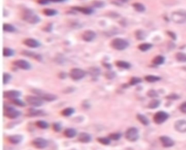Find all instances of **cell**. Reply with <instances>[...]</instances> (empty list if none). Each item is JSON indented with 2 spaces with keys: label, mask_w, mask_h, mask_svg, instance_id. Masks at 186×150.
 <instances>
[{
  "label": "cell",
  "mask_w": 186,
  "mask_h": 150,
  "mask_svg": "<svg viewBox=\"0 0 186 150\" xmlns=\"http://www.w3.org/2000/svg\"><path fill=\"white\" fill-rule=\"evenodd\" d=\"M22 18L25 21L31 23V24H36L41 21L40 18L37 15H36L32 10H28V9L23 10Z\"/></svg>",
  "instance_id": "6da1fadb"
},
{
  "label": "cell",
  "mask_w": 186,
  "mask_h": 150,
  "mask_svg": "<svg viewBox=\"0 0 186 150\" xmlns=\"http://www.w3.org/2000/svg\"><path fill=\"white\" fill-rule=\"evenodd\" d=\"M111 45L113 49L117 50H124L129 47L130 43L127 40L124 39L116 38V39H113V41L111 43Z\"/></svg>",
  "instance_id": "7a4b0ae2"
},
{
  "label": "cell",
  "mask_w": 186,
  "mask_h": 150,
  "mask_svg": "<svg viewBox=\"0 0 186 150\" xmlns=\"http://www.w3.org/2000/svg\"><path fill=\"white\" fill-rule=\"evenodd\" d=\"M32 92L37 96L40 97L41 98L47 101H54L58 98L55 95L50 93L48 92H45L42 90H39V89H33Z\"/></svg>",
  "instance_id": "3957f363"
},
{
  "label": "cell",
  "mask_w": 186,
  "mask_h": 150,
  "mask_svg": "<svg viewBox=\"0 0 186 150\" xmlns=\"http://www.w3.org/2000/svg\"><path fill=\"white\" fill-rule=\"evenodd\" d=\"M139 131H138V129L134 127L127 129L126 133H125V138L129 141H137L139 139Z\"/></svg>",
  "instance_id": "277c9868"
},
{
  "label": "cell",
  "mask_w": 186,
  "mask_h": 150,
  "mask_svg": "<svg viewBox=\"0 0 186 150\" xmlns=\"http://www.w3.org/2000/svg\"><path fill=\"white\" fill-rule=\"evenodd\" d=\"M171 20L176 23H183L186 22V12L184 10H178L171 13Z\"/></svg>",
  "instance_id": "5b68a950"
},
{
  "label": "cell",
  "mask_w": 186,
  "mask_h": 150,
  "mask_svg": "<svg viewBox=\"0 0 186 150\" xmlns=\"http://www.w3.org/2000/svg\"><path fill=\"white\" fill-rule=\"evenodd\" d=\"M26 101L28 104L33 106L39 107L44 104V100L39 96H27L26 97Z\"/></svg>",
  "instance_id": "8992f818"
},
{
  "label": "cell",
  "mask_w": 186,
  "mask_h": 150,
  "mask_svg": "<svg viewBox=\"0 0 186 150\" xmlns=\"http://www.w3.org/2000/svg\"><path fill=\"white\" fill-rule=\"evenodd\" d=\"M69 74L72 80H75V81H78V80H81V79L85 77L86 72L81 69L74 68V69H71Z\"/></svg>",
  "instance_id": "52a82bcc"
},
{
  "label": "cell",
  "mask_w": 186,
  "mask_h": 150,
  "mask_svg": "<svg viewBox=\"0 0 186 150\" xmlns=\"http://www.w3.org/2000/svg\"><path fill=\"white\" fill-rule=\"evenodd\" d=\"M21 112L15 110V108L12 107V106L7 107L5 110V115L10 119H15V118L18 117L21 115Z\"/></svg>",
  "instance_id": "ba28073f"
},
{
  "label": "cell",
  "mask_w": 186,
  "mask_h": 150,
  "mask_svg": "<svg viewBox=\"0 0 186 150\" xmlns=\"http://www.w3.org/2000/svg\"><path fill=\"white\" fill-rule=\"evenodd\" d=\"M31 144L35 148L42 149L48 146V141L43 138H36L32 141Z\"/></svg>",
  "instance_id": "9c48e42d"
},
{
  "label": "cell",
  "mask_w": 186,
  "mask_h": 150,
  "mask_svg": "<svg viewBox=\"0 0 186 150\" xmlns=\"http://www.w3.org/2000/svg\"><path fill=\"white\" fill-rule=\"evenodd\" d=\"M169 117V114L164 112H158L156 113L154 117V120L156 124H162L165 122Z\"/></svg>",
  "instance_id": "30bf717a"
},
{
  "label": "cell",
  "mask_w": 186,
  "mask_h": 150,
  "mask_svg": "<svg viewBox=\"0 0 186 150\" xmlns=\"http://www.w3.org/2000/svg\"><path fill=\"white\" fill-rule=\"evenodd\" d=\"M13 64L16 66L20 69H24V70H28L31 68V66L29 63L26 60H17L13 62Z\"/></svg>",
  "instance_id": "8fae6325"
},
{
  "label": "cell",
  "mask_w": 186,
  "mask_h": 150,
  "mask_svg": "<svg viewBox=\"0 0 186 150\" xmlns=\"http://www.w3.org/2000/svg\"><path fill=\"white\" fill-rule=\"evenodd\" d=\"M21 96V93L18 90H8L5 91L3 93L4 98H9V99L14 100L15 98H18Z\"/></svg>",
  "instance_id": "7c38bea8"
},
{
  "label": "cell",
  "mask_w": 186,
  "mask_h": 150,
  "mask_svg": "<svg viewBox=\"0 0 186 150\" xmlns=\"http://www.w3.org/2000/svg\"><path fill=\"white\" fill-rule=\"evenodd\" d=\"M160 141L162 142L163 147H166V148H169V147H173L175 145V142L171 138H169V136H166V135H162L159 138Z\"/></svg>",
  "instance_id": "4fadbf2b"
},
{
  "label": "cell",
  "mask_w": 186,
  "mask_h": 150,
  "mask_svg": "<svg viewBox=\"0 0 186 150\" xmlns=\"http://www.w3.org/2000/svg\"><path fill=\"white\" fill-rule=\"evenodd\" d=\"M175 128L180 133H186V120L180 119L175 123Z\"/></svg>",
  "instance_id": "5bb4252c"
},
{
  "label": "cell",
  "mask_w": 186,
  "mask_h": 150,
  "mask_svg": "<svg viewBox=\"0 0 186 150\" xmlns=\"http://www.w3.org/2000/svg\"><path fill=\"white\" fill-rule=\"evenodd\" d=\"M96 34L95 31H91V30H87L85 31L82 35V39L85 42H91L95 38Z\"/></svg>",
  "instance_id": "9a60e30c"
},
{
  "label": "cell",
  "mask_w": 186,
  "mask_h": 150,
  "mask_svg": "<svg viewBox=\"0 0 186 150\" xmlns=\"http://www.w3.org/2000/svg\"><path fill=\"white\" fill-rule=\"evenodd\" d=\"M23 44H26L28 47H31V48H36V47H39L40 46V43L36 39H32V38L25 39L23 41Z\"/></svg>",
  "instance_id": "2e32d148"
},
{
  "label": "cell",
  "mask_w": 186,
  "mask_h": 150,
  "mask_svg": "<svg viewBox=\"0 0 186 150\" xmlns=\"http://www.w3.org/2000/svg\"><path fill=\"white\" fill-rule=\"evenodd\" d=\"M78 140L80 142H81V143L87 144V143H89L92 141V137L87 133L82 132L80 133L79 136H78Z\"/></svg>",
  "instance_id": "e0dca14e"
},
{
  "label": "cell",
  "mask_w": 186,
  "mask_h": 150,
  "mask_svg": "<svg viewBox=\"0 0 186 150\" xmlns=\"http://www.w3.org/2000/svg\"><path fill=\"white\" fill-rule=\"evenodd\" d=\"M23 139V136L21 135H10L7 138V140L10 143L13 144H20Z\"/></svg>",
  "instance_id": "ac0fdd59"
},
{
  "label": "cell",
  "mask_w": 186,
  "mask_h": 150,
  "mask_svg": "<svg viewBox=\"0 0 186 150\" xmlns=\"http://www.w3.org/2000/svg\"><path fill=\"white\" fill-rule=\"evenodd\" d=\"M73 10L75 11L80 12V13H82L85 15H90L92 13H93V10L90 7H72Z\"/></svg>",
  "instance_id": "d6986e66"
},
{
  "label": "cell",
  "mask_w": 186,
  "mask_h": 150,
  "mask_svg": "<svg viewBox=\"0 0 186 150\" xmlns=\"http://www.w3.org/2000/svg\"><path fill=\"white\" fill-rule=\"evenodd\" d=\"M76 134H77V132L73 128H67L64 131V135L66 137L69 138V139H72V138L75 137Z\"/></svg>",
  "instance_id": "ffe728a7"
},
{
  "label": "cell",
  "mask_w": 186,
  "mask_h": 150,
  "mask_svg": "<svg viewBox=\"0 0 186 150\" xmlns=\"http://www.w3.org/2000/svg\"><path fill=\"white\" fill-rule=\"evenodd\" d=\"M43 114H44V112L42 110H34V109L28 110V115L29 117H39Z\"/></svg>",
  "instance_id": "44dd1931"
},
{
  "label": "cell",
  "mask_w": 186,
  "mask_h": 150,
  "mask_svg": "<svg viewBox=\"0 0 186 150\" xmlns=\"http://www.w3.org/2000/svg\"><path fill=\"white\" fill-rule=\"evenodd\" d=\"M89 74H90L91 77H97L101 74V69L95 66L90 67L89 69Z\"/></svg>",
  "instance_id": "7402d4cb"
},
{
  "label": "cell",
  "mask_w": 186,
  "mask_h": 150,
  "mask_svg": "<svg viewBox=\"0 0 186 150\" xmlns=\"http://www.w3.org/2000/svg\"><path fill=\"white\" fill-rule=\"evenodd\" d=\"M116 65L119 68H123V69H128L131 67V64L129 62L124 61V60H117L116 62Z\"/></svg>",
  "instance_id": "603a6c76"
},
{
  "label": "cell",
  "mask_w": 186,
  "mask_h": 150,
  "mask_svg": "<svg viewBox=\"0 0 186 150\" xmlns=\"http://www.w3.org/2000/svg\"><path fill=\"white\" fill-rule=\"evenodd\" d=\"M137 118H138V120H139L142 125H149V119L146 117V116L143 115V114H137Z\"/></svg>",
  "instance_id": "cb8c5ba5"
},
{
  "label": "cell",
  "mask_w": 186,
  "mask_h": 150,
  "mask_svg": "<svg viewBox=\"0 0 186 150\" xmlns=\"http://www.w3.org/2000/svg\"><path fill=\"white\" fill-rule=\"evenodd\" d=\"M146 33L142 30H138L135 31V37L138 40H143L146 38Z\"/></svg>",
  "instance_id": "d4e9b609"
},
{
  "label": "cell",
  "mask_w": 186,
  "mask_h": 150,
  "mask_svg": "<svg viewBox=\"0 0 186 150\" xmlns=\"http://www.w3.org/2000/svg\"><path fill=\"white\" fill-rule=\"evenodd\" d=\"M22 55H24V56H29V57H34V58L37 59L38 60H42V56H39V55H37V54L34 53V52H31V51H23Z\"/></svg>",
  "instance_id": "484cf974"
},
{
  "label": "cell",
  "mask_w": 186,
  "mask_h": 150,
  "mask_svg": "<svg viewBox=\"0 0 186 150\" xmlns=\"http://www.w3.org/2000/svg\"><path fill=\"white\" fill-rule=\"evenodd\" d=\"M132 7L136 11L140 12V13H142V12H144L146 10V7L144 6V5H142V3H140V2L134 3L132 5Z\"/></svg>",
  "instance_id": "4316f807"
},
{
  "label": "cell",
  "mask_w": 186,
  "mask_h": 150,
  "mask_svg": "<svg viewBox=\"0 0 186 150\" xmlns=\"http://www.w3.org/2000/svg\"><path fill=\"white\" fill-rule=\"evenodd\" d=\"M43 13H44V15H47V16H54V15H56L58 13V12L56 10H55V9L47 8L44 9L43 10Z\"/></svg>",
  "instance_id": "83f0119b"
},
{
  "label": "cell",
  "mask_w": 186,
  "mask_h": 150,
  "mask_svg": "<svg viewBox=\"0 0 186 150\" xmlns=\"http://www.w3.org/2000/svg\"><path fill=\"white\" fill-rule=\"evenodd\" d=\"M152 44H150V43H142V44H140L138 46V49L142 51V52H146V51L148 50L152 47Z\"/></svg>",
  "instance_id": "f1b7e54d"
},
{
  "label": "cell",
  "mask_w": 186,
  "mask_h": 150,
  "mask_svg": "<svg viewBox=\"0 0 186 150\" xmlns=\"http://www.w3.org/2000/svg\"><path fill=\"white\" fill-rule=\"evenodd\" d=\"M164 60H165L164 57H163L162 56H157L154 58L153 63H154V64H155V65H161V64H163Z\"/></svg>",
  "instance_id": "f546056e"
},
{
  "label": "cell",
  "mask_w": 186,
  "mask_h": 150,
  "mask_svg": "<svg viewBox=\"0 0 186 150\" xmlns=\"http://www.w3.org/2000/svg\"><path fill=\"white\" fill-rule=\"evenodd\" d=\"M73 113H74V110H73V108L68 107L65 109V110H63V111H62L61 114L62 115L65 116V117H69L71 114H73Z\"/></svg>",
  "instance_id": "4dcf8cb0"
},
{
  "label": "cell",
  "mask_w": 186,
  "mask_h": 150,
  "mask_svg": "<svg viewBox=\"0 0 186 150\" xmlns=\"http://www.w3.org/2000/svg\"><path fill=\"white\" fill-rule=\"evenodd\" d=\"M97 141L99 142V143H101V144H103V145L108 146L111 144V139L109 138H106V137H100L97 138Z\"/></svg>",
  "instance_id": "1f68e13d"
},
{
  "label": "cell",
  "mask_w": 186,
  "mask_h": 150,
  "mask_svg": "<svg viewBox=\"0 0 186 150\" xmlns=\"http://www.w3.org/2000/svg\"><path fill=\"white\" fill-rule=\"evenodd\" d=\"M145 80L148 82H155L160 80L161 78L159 77L154 76V75H148V76L145 77Z\"/></svg>",
  "instance_id": "d6a6232c"
},
{
  "label": "cell",
  "mask_w": 186,
  "mask_h": 150,
  "mask_svg": "<svg viewBox=\"0 0 186 150\" xmlns=\"http://www.w3.org/2000/svg\"><path fill=\"white\" fill-rule=\"evenodd\" d=\"M160 105V101L158 99H153L152 101H150V103L148 104V107L150 109H156V108L159 107Z\"/></svg>",
  "instance_id": "836d02e7"
},
{
  "label": "cell",
  "mask_w": 186,
  "mask_h": 150,
  "mask_svg": "<svg viewBox=\"0 0 186 150\" xmlns=\"http://www.w3.org/2000/svg\"><path fill=\"white\" fill-rule=\"evenodd\" d=\"M3 30L7 32H14V31H15L16 29L13 25L5 23V24H3Z\"/></svg>",
  "instance_id": "e575fe53"
},
{
  "label": "cell",
  "mask_w": 186,
  "mask_h": 150,
  "mask_svg": "<svg viewBox=\"0 0 186 150\" xmlns=\"http://www.w3.org/2000/svg\"><path fill=\"white\" fill-rule=\"evenodd\" d=\"M36 125L37 126V127H39V128H42V129H47L49 127L48 123L44 120L37 121V122H36Z\"/></svg>",
  "instance_id": "d590c367"
},
{
  "label": "cell",
  "mask_w": 186,
  "mask_h": 150,
  "mask_svg": "<svg viewBox=\"0 0 186 150\" xmlns=\"http://www.w3.org/2000/svg\"><path fill=\"white\" fill-rule=\"evenodd\" d=\"M14 50L10 48H6L5 47L3 49V56L5 57H10V56H13L14 55Z\"/></svg>",
  "instance_id": "8d00e7d4"
},
{
  "label": "cell",
  "mask_w": 186,
  "mask_h": 150,
  "mask_svg": "<svg viewBox=\"0 0 186 150\" xmlns=\"http://www.w3.org/2000/svg\"><path fill=\"white\" fill-rule=\"evenodd\" d=\"M109 138L111 140L118 141L121 138V134L120 133H111L109 135Z\"/></svg>",
  "instance_id": "74e56055"
},
{
  "label": "cell",
  "mask_w": 186,
  "mask_h": 150,
  "mask_svg": "<svg viewBox=\"0 0 186 150\" xmlns=\"http://www.w3.org/2000/svg\"><path fill=\"white\" fill-rule=\"evenodd\" d=\"M177 60L180 62H186V54L183 52H178L176 55Z\"/></svg>",
  "instance_id": "f35d334b"
},
{
  "label": "cell",
  "mask_w": 186,
  "mask_h": 150,
  "mask_svg": "<svg viewBox=\"0 0 186 150\" xmlns=\"http://www.w3.org/2000/svg\"><path fill=\"white\" fill-rule=\"evenodd\" d=\"M141 82H142V80L139 77H132L131 80H130V85H135L137 84L140 83Z\"/></svg>",
  "instance_id": "ab89813d"
},
{
  "label": "cell",
  "mask_w": 186,
  "mask_h": 150,
  "mask_svg": "<svg viewBox=\"0 0 186 150\" xmlns=\"http://www.w3.org/2000/svg\"><path fill=\"white\" fill-rule=\"evenodd\" d=\"M92 5L95 7H97V8H101V7H103L105 6V3L103 1H94L92 2Z\"/></svg>",
  "instance_id": "60d3db41"
},
{
  "label": "cell",
  "mask_w": 186,
  "mask_h": 150,
  "mask_svg": "<svg viewBox=\"0 0 186 150\" xmlns=\"http://www.w3.org/2000/svg\"><path fill=\"white\" fill-rule=\"evenodd\" d=\"M105 76L108 80H112L116 77V73L113 71H109L105 73Z\"/></svg>",
  "instance_id": "b9f144b4"
},
{
  "label": "cell",
  "mask_w": 186,
  "mask_h": 150,
  "mask_svg": "<svg viewBox=\"0 0 186 150\" xmlns=\"http://www.w3.org/2000/svg\"><path fill=\"white\" fill-rule=\"evenodd\" d=\"M12 101H13V103L14 104L17 105V106H26V104H25L24 102L21 101V100H20L19 98H15V99H14V100H12Z\"/></svg>",
  "instance_id": "7bdbcfd3"
},
{
  "label": "cell",
  "mask_w": 186,
  "mask_h": 150,
  "mask_svg": "<svg viewBox=\"0 0 186 150\" xmlns=\"http://www.w3.org/2000/svg\"><path fill=\"white\" fill-rule=\"evenodd\" d=\"M12 78L11 75L8 73H4L3 74V83L7 84L8 83L9 81L10 80V79Z\"/></svg>",
  "instance_id": "ee69618b"
},
{
  "label": "cell",
  "mask_w": 186,
  "mask_h": 150,
  "mask_svg": "<svg viewBox=\"0 0 186 150\" xmlns=\"http://www.w3.org/2000/svg\"><path fill=\"white\" fill-rule=\"evenodd\" d=\"M52 127H53V130L55 132H60L62 129L61 125H60V123H59V122H55V123H54L53 125H52Z\"/></svg>",
  "instance_id": "f6af8a7d"
},
{
  "label": "cell",
  "mask_w": 186,
  "mask_h": 150,
  "mask_svg": "<svg viewBox=\"0 0 186 150\" xmlns=\"http://www.w3.org/2000/svg\"><path fill=\"white\" fill-rule=\"evenodd\" d=\"M148 96L149 97H151V98H157L159 95H158V93H157V92L156 91V90H151L148 92Z\"/></svg>",
  "instance_id": "bcb514c9"
},
{
  "label": "cell",
  "mask_w": 186,
  "mask_h": 150,
  "mask_svg": "<svg viewBox=\"0 0 186 150\" xmlns=\"http://www.w3.org/2000/svg\"><path fill=\"white\" fill-rule=\"evenodd\" d=\"M180 111L186 114V101H185V102H184V103L182 104L181 105H180Z\"/></svg>",
  "instance_id": "7dc6e473"
},
{
  "label": "cell",
  "mask_w": 186,
  "mask_h": 150,
  "mask_svg": "<svg viewBox=\"0 0 186 150\" xmlns=\"http://www.w3.org/2000/svg\"><path fill=\"white\" fill-rule=\"evenodd\" d=\"M37 2L40 5H47L50 2V0H37Z\"/></svg>",
  "instance_id": "c3c4849f"
},
{
  "label": "cell",
  "mask_w": 186,
  "mask_h": 150,
  "mask_svg": "<svg viewBox=\"0 0 186 150\" xmlns=\"http://www.w3.org/2000/svg\"><path fill=\"white\" fill-rule=\"evenodd\" d=\"M178 98H179V96L175 94H171L167 96V98H169V99H178Z\"/></svg>",
  "instance_id": "681fc988"
},
{
  "label": "cell",
  "mask_w": 186,
  "mask_h": 150,
  "mask_svg": "<svg viewBox=\"0 0 186 150\" xmlns=\"http://www.w3.org/2000/svg\"><path fill=\"white\" fill-rule=\"evenodd\" d=\"M168 35H169L170 37H171V38H172V39H176V36H175V34H174V33H172V32H170V31H168Z\"/></svg>",
  "instance_id": "f907efd6"
},
{
  "label": "cell",
  "mask_w": 186,
  "mask_h": 150,
  "mask_svg": "<svg viewBox=\"0 0 186 150\" xmlns=\"http://www.w3.org/2000/svg\"><path fill=\"white\" fill-rule=\"evenodd\" d=\"M66 0H50V2H66Z\"/></svg>",
  "instance_id": "816d5d0a"
},
{
  "label": "cell",
  "mask_w": 186,
  "mask_h": 150,
  "mask_svg": "<svg viewBox=\"0 0 186 150\" xmlns=\"http://www.w3.org/2000/svg\"><path fill=\"white\" fill-rule=\"evenodd\" d=\"M104 66H105L107 69H111V65H108V64H103Z\"/></svg>",
  "instance_id": "f5cc1de1"
},
{
  "label": "cell",
  "mask_w": 186,
  "mask_h": 150,
  "mask_svg": "<svg viewBox=\"0 0 186 150\" xmlns=\"http://www.w3.org/2000/svg\"><path fill=\"white\" fill-rule=\"evenodd\" d=\"M118 1H119V2H122V3H123V2H128V1H129V0H118Z\"/></svg>",
  "instance_id": "db71d44e"
}]
</instances>
